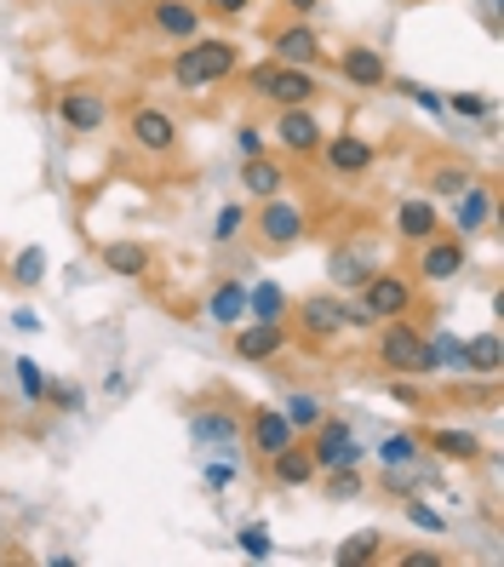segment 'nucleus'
Masks as SVG:
<instances>
[{
	"mask_svg": "<svg viewBox=\"0 0 504 567\" xmlns=\"http://www.w3.org/2000/svg\"><path fill=\"white\" fill-rule=\"evenodd\" d=\"M235 150H241V161L258 155L264 150V126H235Z\"/></svg>",
	"mask_w": 504,
	"mask_h": 567,
	"instance_id": "a19ab883",
	"label": "nucleus"
},
{
	"mask_svg": "<svg viewBox=\"0 0 504 567\" xmlns=\"http://www.w3.org/2000/svg\"><path fill=\"white\" fill-rule=\"evenodd\" d=\"M356 298L367 305V316H373V321L413 316V281H408V276H395V270H373V276L356 287Z\"/></svg>",
	"mask_w": 504,
	"mask_h": 567,
	"instance_id": "39448f33",
	"label": "nucleus"
},
{
	"mask_svg": "<svg viewBox=\"0 0 504 567\" xmlns=\"http://www.w3.org/2000/svg\"><path fill=\"white\" fill-rule=\"evenodd\" d=\"M287 344V321H241L235 327V361H276Z\"/></svg>",
	"mask_w": 504,
	"mask_h": 567,
	"instance_id": "4468645a",
	"label": "nucleus"
},
{
	"mask_svg": "<svg viewBox=\"0 0 504 567\" xmlns=\"http://www.w3.org/2000/svg\"><path fill=\"white\" fill-rule=\"evenodd\" d=\"M247 442H253L258 458H270V453H281L287 442H298V430L287 424L281 408H253V413H247Z\"/></svg>",
	"mask_w": 504,
	"mask_h": 567,
	"instance_id": "f3484780",
	"label": "nucleus"
},
{
	"mask_svg": "<svg viewBox=\"0 0 504 567\" xmlns=\"http://www.w3.org/2000/svg\"><path fill=\"white\" fill-rule=\"evenodd\" d=\"M104 270H115V276H144L150 270V247L144 241H110L104 247Z\"/></svg>",
	"mask_w": 504,
	"mask_h": 567,
	"instance_id": "bb28decb",
	"label": "nucleus"
},
{
	"mask_svg": "<svg viewBox=\"0 0 504 567\" xmlns=\"http://www.w3.org/2000/svg\"><path fill=\"white\" fill-rule=\"evenodd\" d=\"M498 367H504V344H498V332H476V339H464V373L493 379Z\"/></svg>",
	"mask_w": 504,
	"mask_h": 567,
	"instance_id": "393cba45",
	"label": "nucleus"
},
{
	"mask_svg": "<svg viewBox=\"0 0 504 567\" xmlns=\"http://www.w3.org/2000/svg\"><path fill=\"white\" fill-rule=\"evenodd\" d=\"M470 178H476V173H470V166H459V161H442V166H435V173H430V195H448V202H453V195L470 184Z\"/></svg>",
	"mask_w": 504,
	"mask_h": 567,
	"instance_id": "7c9ffc66",
	"label": "nucleus"
},
{
	"mask_svg": "<svg viewBox=\"0 0 504 567\" xmlns=\"http://www.w3.org/2000/svg\"><path fill=\"white\" fill-rule=\"evenodd\" d=\"M464 270H470V247H464L459 236H430V241H419V281L442 287V281H453V276H464Z\"/></svg>",
	"mask_w": 504,
	"mask_h": 567,
	"instance_id": "0eeeda50",
	"label": "nucleus"
},
{
	"mask_svg": "<svg viewBox=\"0 0 504 567\" xmlns=\"http://www.w3.org/2000/svg\"><path fill=\"white\" fill-rule=\"evenodd\" d=\"M424 447H430V453H442V458H464V464L482 453V442L470 436V430H430Z\"/></svg>",
	"mask_w": 504,
	"mask_h": 567,
	"instance_id": "cd10ccee",
	"label": "nucleus"
},
{
	"mask_svg": "<svg viewBox=\"0 0 504 567\" xmlns=\"http://www.w3.org/2000/svg\"><path fill=\"white\" fill-rule=\"evenodd\" d=\"M327 270H332V281H339L344 292H356L367 276L379 270V247H373V241H350V247H339V252H332V264H327Z\"/></svg>",
	"mask_w": 504,
	"mask_h": 567,
	"instance_id": "aec40b11",
	"label": "nucleus"
},
{
	"mask_svg": "<svg viewBox=\"0 0 504 567\" xmlns=\"http://www.w3.org/2000/svg\"><path fill=\"white\" fill-rule=\"evenodd\" d=\"M298 332H305V339H339L344 332V298L339 292H310L305 305H298Z\"/></svg>",
	"mask_w": 504,
	"mask_h": 567,
	"instance_id": "ddd939ff",
	"label": "nucleus"
},
{
	"mask_svg": "<svg viewBox=\"0 0 504 567\" xmlns=\"http://www.w3.org/2000/svg\"><path fill=\"white\" fill-rule=\"evenodd\" d=\"M41 270H47V252H41V247H23L18 264H12V281H18V287H35Z\"/></svg>",
	"mask_w": 504,
	"mask_h": 567,
	"instance_id": "72a5a7b5",
	"label": "nucleus"
},
{
	"mask_svg": "<svg viewBox=\"0 0 504 567\" xmlns=\"http://www.w3.org/2000/svg\"><path fill=\"white\" fill-rule=\"evenodd\" d=\"M430 355H435V367H459V373H464V339H448V332H430Z\"/></svg>",
	"mask_w": 504,
	"mask_h": 567,
	"instance_id": "f704fd0d",
	"label": "nucleus"
},
{
	"mask_svg": "<svg viewBox=\"0 0 504 567\" xmlns=\"http://www.w3.org/2000/svg\"><path fill=\"white\" fill-rule=\"evenodd\" d=\"M321 121L310 115V104H292V110H276V144L287 155H321Z\"/></svg>",
	"mask_w": 504,
	"mask_h": 567,
	"instance_id": "9b49d317",
	"label": "nucleus"
},
{
	"mask_svg": "<svg viewBox=\"0 0 504 567\" xmlns=\"http://www.w3.org/2000/svg\"><path fill=\"white\" fill-rule=\"evenodd\" d=\"M235 70H241V47H235V41H213V35L184 41V52L173 58V81L184 92H207V86L229 81Z\"/></svg>",
	"mask_w": 504,
	"mask_h": 567,
	"instance_id": "f257e3e1",
	"label": "nucleus"
},
{
	"mask_svg": "<svg viewBox=\"0 0 504 567\" xmlns=\"http://www.w3.org/2000/svg\"><path fill=\"white\" fill-rule=\"evenodd\" d=\"M58 121L70 126V132H104V121H110V104L97 97L92 86H70L58 97Z\"/></svg>",
	"mask_w": 504,
	"mask_h": 567,
	"instance_id": "2eb2a0df",
	"label": "nucleus"
},
{
	"mask_svg": "<svg viewBox=\"0 0 504 567\" xmlns=\"http://www.w3.org/2000/svg\"><path fill=\"white\" fill-rule=\"evenodd\" d=\"M207 321H218V327H241V321H247V281L224 276V281L207 292Z\"/></svg>",
	"mask_w": 504,
	"mask_h": 567,
	"instance_id": "b1692460",
	"label": "nucleus"
},
{
	"mask_svg": "<svg viewBox=\"0 0 504 567\" xmlns=\"http://www.w3.org/2000/svg\"><path fill=\"white\" fill-rule=\"evenodd\" d=\"M401 92H408V97H413L419 110H442V97H435V92H424L419 81H408V86H401Z\"/></svg>",
	"mask_w": 504,
	"mask_h": 567,
	"instance_id": "c03bdc74",
	"label": "nucleus"
},
{
	"mask_svg": "<svg viewBox=\"0 0 504 567\" xmlns=\"http://www.w3.org/2000/svg\"><path fill=\"white\" fill-rule=\"evenodd\" d=\"M47 402H58V408H81V384H70V379L47 384Z\"/></svg>",
	"mask_w": 504,
	"mask_h": 567,
	"instance_id": "ea45409f",
	"label": "nucleus"
},
{
	"mask_svg": "<svg viewBox=\"0 0 504 567\" xmlns=\"http://www.w3.org/2000/svg\"><path fill=\"white\" fill-rule=\"evenodd\" d=\"M321 52H327V41L316 35V29H310L305 18H298V23H276V29H270V58H281V63H305V70H316Z\"/></svg>",
	"mask_w": 504,
	"mask_h": 567,
	"instance_id": "9d476101",
	"label": "nucleus"
},
{
	"mask_svg": "<svg viewBox=\"0 0 504 567\" xmlns=\"http://www.w3.org/2000/svg\"><path fill=\"white\" fill-rule=\"evenodd\" d=\"M247 224L258 229V241H264V247H276V252L298 247V241H305V229H310L305 207L287 202V195H270V202H258V213H253Z\"/></svg>",
	"mask_w": 504,
	"mask_h": 567,
	"instance_id": "20e7f679",
	"label": "nucleus"
},
{
	"mask_svg": "<svg viewBox=\"0 0 504 567\" xmlns=\"http://www.w3.org/2000/svg\"><path fill=\"white\" fill-rule=\"evenodd\" d=\"M310 458H316V471H339V464H361V442L350 436V424L344 419H321L310 430Z\"/></svg>",
	"mask_w": 504,
	"mask_h": 567,
	"instance_id": "423d86ee",
	"label": "nucleus"
},
{
	"mask_svg": "<svg viewBox=\"0 0 504 567\" xmlns=\"http://www.w3.org/2000/svg\"><path fill=\"white\" fill-rule=\"evenodd\" d=\"M327 498H361V464H339V471H327Z\"/></svg>",
	"mask_w": 504,
	"mask_h": 567,
	"instance_id": "473e14b6",
	"label": "nucleus"
},
{
	"mask_svg": "<svg viewBox=\"0 0 504 567\" xmlns=\"http://www.w3.org/2000/svg\"><path fill=\"white\" fill-rule=\"evenodd\" d=\"M150 29H155V35L161 41H195L200 35V29H207V12H200L195 7V0H155V7H150Z\"/></svg>",
	"mask_w": 504,
	"mask_h": 567,
	"instance_id": "1a4fd4ad",
	"label": "nucleus"
},
{
	"mask_svg": "<svg viewBox=\"0 0 504 567\" xmlns=\"http://www.w3.org/2000/svg\"><path fill=\"white\" fill-rule=\"evenodd\" d=\"M241 189L253 195V202H270V195H287V166L270 155V150H258L241 161Z\"/></svg>",
	"mask_w": 504,
	"mask_h": 567,
	"instance_id": "a211bd4d",
	"label": "nucleus"
},
{
	"mask_svg": "<svg viewBox=\"0 0 504 567\" xmlns=\"http://www.w3.org/2000/svg\"><path fill=\"white\" fill-rule=\"evenodd\" d=\"M287 310H292V298L276 281L247 287V321H287Z\"/></svg>",
	"mask_w": 504,
	"mask_h": 567,
	"instance_id": "a878e982",
	"label": "nucleus"
},
{
	"mask_svg": "<svg viewBox=\"0 0 504 567\" xmlns=\"http://www.w3.org/2000/svg\"><path fill=\"white\" fill-rule=\"evenodd\" d=\"M281 7H287V12H292V18H310V12H316V7H321V0H281Z\"/></svg>",
	"mask_w": 504,
	"mask_h": 567,
	"instance_id": "49530a36",
	"label": "nucleus"
},
{
	"mask_svg": "<svg viewBox=\"0 0 504 567\" xmlns=\"http://www.w3.org/2000/svg\"><path fill=\"white\" fill-rule=\"evenodd\" d=\"M339 75L350 81V86H390V63H384V52L379 47H344L339 52Z\"/></svg>",
	"mask_w": 504,
	"mask_h": 567,
	"instance_id": "6ab92c4d",
	"label": "nucleus"
},
{
	"mask_svg": "<svg viewBox=\"0 0 504 567\" xmlns=\"http://www.w3.org/2000/svg\"><path fill=\"white\" fill-rule=\"evenodd\" d=\"M195 7H200V12H218V18H241L253 0H195Z\"/></svg>",
	"mask_w": 504,
	"mask_h": 567,
	"instance_id": "37998d69",
	"label": "nucleus"
},
{
	"mask_svg": "<svg viewBox=\"0 0 504 567\" xmlns=\"http://www.w3.org/2000/svg\"><path fill=\"white\" fill-rule=\"evenodd\" d=\"M247 92L258 97V104L292 110V104H316V97H321V81H316V70H305V63L264 58V63H253V70H247Z\"/></svg>",
	"mask_w": 504,
	"mask_h": 567,
	"instance_id": "f03ea898",
	"label": "nucleus"
},
{
	"mask_svg": "<svg viewBox=\"0 0 504 567\" xmlns=\"http://www.w3.org/2000/svg\"><path fill=\"white\" fill-rule=\"evenodd\" d=\"M379 367L395 379H430L435 373V355H430V332H419L413 321L390 316L379 332Z\"/></svg>",
	"mask_w": 504,
	"mask_h": 567,
	"instance_id": "7ed1b4c3",
	"label": "nucleus"
},
{
	"mask_svg": "<svg viewBox=\"0 0 504 567\" xmlns=\"http://www.w3.org/2000/svg\"><path fill=\"white\" fill-rule=\"evenodd\" d=\"M235 436H241V424H235V413L207 408V413H195V419H189V442H200V447L235 453Z\"/></svg>",
	"mask_w": 504,
	"mask_h": 567,
	"instance_id": "5701e85b",
	"label": "nucleus"
},
{
	"mask_svg": "<svg viewBox=\"0 0 504 567\" xmlns=\"http://www.w3.org/2000/svg\"><path fill=\"white\" fill-rule=\"evenodd\" d=\"M379 458H384V464H419V436H390V442L379 447Z\"/></svg>",
	"mask_w": 504,
	"mask_h": 567,
	"instance_id": "c9c22d12",
	"label": "nucleus"
},
{
	"mask_svg": "<svg viewBox=\"0 0 504 567\" xmlns=\"http://www.w3.org/2000/svg\"><path fill=\"white\" fill-rule=\"evenodd\" d=\"M241 550H247L253 561H264V556H270V533H264V527H247V533H241Z\"/></svg>",
	"mask_w": 504,
	"mask_h": 567,
	"instance_id": "79ce46f5",
	"label": "nucleus"
},
{
	"mask_svg": "<svg viewBox=\"0 0 504 567\" xmlns=\"http://www.w3.org/2000/svg\"><path fill=\"white\" fill-rule=\"evenodd\" d=\"M448 110L464 115V121H476V115H487V97H482V92H453V97H448Z\"/></svg>",
	"mask_w": 504,
	"mask_h": 567,
	"instance_id": "4c0bfd02",
	"label": "nucleus"
},
{
	"mask_svg": "<svg viewBox=\"0 0 504 567\" xmlns=\"http://www.w3.org/2000/svg\"><path fill=\"white\" fill-rule=\"evenodd\" d=\"M18 384H23L29 402H47V379H41V367L29 361V355H18Z\"/></svg>",
	"mask_w": 504,
	"mask_h": 567,
	"instance_id": "e433bc0d",
	"label": "nucleus"
},
{
	"mask_svg": "<svg viewBox=\"0 0 504 567\" xmlns=\"http://www.w3.org/2000/svg\"><path fill=\"white\" fill-rule=\"evenodd\" d=\"M379 550H384V533L367 527V533H350V539L332 550V561H339V567H361V561H379Z\"/></svg>",
	"mask_w": 504,
	"mask_h": 567,
	"instance_id": "c85d7f7f",
	"label": "nucleus"
},
{
	"mask_svg": "<svg viewBox=\"0 0 504 567\" xmlns=\"http://www.w3.org/2000/svg\"><path fill=\"white\" fill-rule=\"evenodd\" d=\"M395 236L401 241H430V236H442V213H435V202H424V195H413V202H401L395 207Z\"/></svg>",
	"mask_w": 504,
	"mask_h": 567,
	"instance_id": "412c9836",
	"label": "nucleus"
},
{
	"mask_svg": "<svg viewBox=\"0 0 504 567\" xmlns=\"http://www.w3.org/2000/svg\"><path fill=\"white\" fill-rule=\"evenodd\" d=\"M401 567H442V556H435V550H413V556H401Z\"/></svg>",
	"mask_w": 504,
	"mask_h": 567,
	"instance_id": "a18cd8bd",
	"label": "nucleus"
},
{
	"mask_svg": "<svg viewBox=\"0 0 504 567\" xmlns=\"http://www.w3.org/2000/svg\"><path fill=\"white\" fill-rule=\"evenodd\" d=\"M264 464H270V476L281 482V487H310L321 471H316V458H310V447L305 442H287L281 453H270V458H264Z\"/></svg>",
	"mask_w": 504,
	"mask_h": 567,
	"instance_id": "4be33fe9",
	"label": "nucleus"
},
{
	"mask_svg": "<svg viewBox=\"0 0 504 567\" xmlns=\"http://www.w3.org/2000/svg\"><path fill=\"white\" fill-rule=\"evenodd\" d=\"M453 229H459V241H470V236H482V229H493V184L470 178V184L453 195Z\"/></svg>",
	"mask_w": 504,
	"mask_h": 567,
	"instance_id": "f8f14e48",
	"label": "nucleus"
},
{
	"mask_svg": "<svg viewBox=\"0 0 504 567\" xmlns=\"http://www.w3.org/2000/svg\"><path fill=\"white\" fill-rule=\"evenodd\" d=\"M126 138L138 144L144 155H173L178 150V121L166 110H155V104H138L126 115Z\"/></svg>",
	"mask_w": 504,
	"mask_h": 567,
	"instance_id": "6e6552de",
	"label": "nucleus"
},
{
	"mask_svg": "<svg viewBox=\"0 0 504 567\" xmlns=\"http://www.w3.org/2000/svg\"><path fill=\"white\" fill-rule=\"evenodd\" d=\"M408 522H413V527H424V533H442V527H448V522H442V511L419 505V498H408Z\"/></svg>",
	"mask_w": 504,
	"mask_h": 567,
	"instance_id": "58836bf2",
	"label": "nucleus"
},
{
	"mask_svg": "<svg viewBox=\"0 0 504 567\" xmlns=\"http://www.w3.org/2000/svg\"><path fill=\"white\" fill-rule=\"evenodd\" d=\"M247 218H253L247 207H235V202H229V207H224V213L213 218V241H218V247H229V241H235V236H241V229H247Z\"/></svg>",
	"mask_w": 504,
	"mask_h": 567,
	"instance_id": "2f4dec72",
	"label": "nucleus"
},
{
	"mask_svg": "<svg viewBox=\"0 0 504 567\" xmlns=\"http://www.w3.org/2000/svg\"><path fill=\"white\" fill-rule=\"evenodd\" d=\"M281 413H287V424H292V430H316V424L327 419V408L316 402L310 390H298V395H287V402H281Z\"/></svg>",
	"mask_w": 504,
	"mask_h": 567,
	"instance_id": "c756f323",
	"label": "nucleus"
},
{
	"mask_svg": "<svg viewBox=\"0 0 504 567\" xmlns=\"http://www.w3.org/2000/svg\"><path fill=\"white\" fill-rule=\"evenodd\" d=\"M327 150V166L339 178H361V173H373V144L361 138V132H332V138H321Z\"/></svg>",
	"mask_w": 504,
	"mask_h": 567,
	"instance_id": "dca6fc26",
	"label": "nucleus"
}]
</instances>
